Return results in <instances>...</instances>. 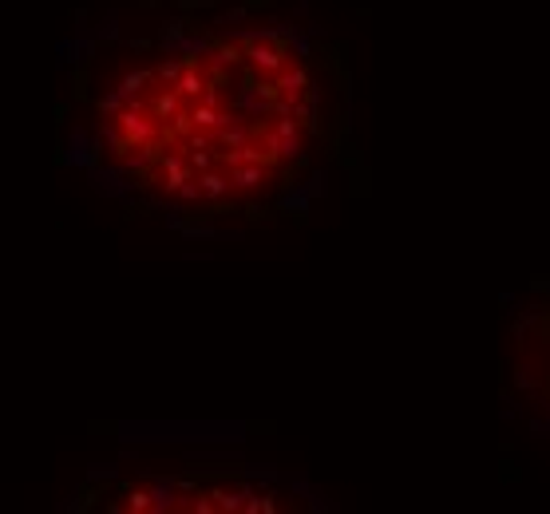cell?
<instances>
[{
  "label": "cell",
  "instance_id": "obj_1",
  "mask_svg": "<svg viewBox=\"0 0 550 514\" xmlns=\"http://www.w3.org/2000/svg\"><path fill=\"white\" fill-rule=\"evenodd\" d=\"M242 16L206 28L171 20L91 79L84 123L96 171L127 194L190 214L261 194L305 162V139L321 135L313 32L234 28Z\"/></svg>",
  "mask_w": 550,
  "mask_h": 514
}]
</instances>
